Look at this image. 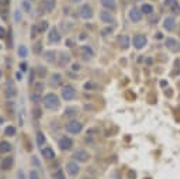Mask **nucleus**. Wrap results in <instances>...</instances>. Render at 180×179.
Returning a JSON list of instances; mask_svg holds the SVG:
<instances>
[{
  "label": "nucleus",
  "instance_id": "obj_4",
  "mask_svg": "<svg viewBox=\"0 0 180 179\" xmlns=\"http://www.w3.org/2000/svg\"><path fill=\"white\" fill-rule=\"evenodd\" d=\"M132 44L136 49H142V48L148 44V40L143 34H136V35H134V38H132Z\"/></svg>",
  "mask_w": 180,
  "mask_h": 179
},
{
  "label": "nucleus",
  "instance_id": "obj_47",
  "mask_svg": "<svg viewBox=\"0 0 180 179\" xmlns=\"http://www.w3.org/2000/svg\"><path fill=\"white\" fill-rule=\"evenodd\" d=\"M82 179H92V178H82Z\"/></svg>",
  "mask_w": 180,
  "mask_h": 179
},
{
  "label": "nucleus",
  "instance_id": "obj_25",
  "mask_svg": "<svg viewBox=\"0 0 180 179\" xmlns=\"http://www.w3.org/2000/svg\"><path fill=\"white\" fill-rule=\"evenodd\" d=\"M65 117H75L77 114V109L76 107H68V109H65Z\"/></svg>",
  "mask_w": 180,
  "mask_h": 179
},
{
  "label": "nucleus",
  "instance_id": "obj_33",
  "mask_svg": "<svg viewBox=\"0 0 180 179\" xmlns=\"http://www.w3.org/2000/svg\"><path fill=\"white\" fill-rule=\"evenodd\" d=\"M30 179H40V175H38V172L35 169H31L30 172Z\"/></svg>",
  "mask_w": 180,
  "mask_h": 179
},
{
  "label": "nucleus",
  "instance_id": "obj_1",
  "mask_svg": "<svg viewBox=\"0 0 180 179\" xmlns=\"http://www.w3.org/2000/svg\"><path fill=\"white\" fill-rule=\"evenodd\" d=\"M42 102H44V106L49 110H56L59 107V104H61L59 97L55 93H47L44 96V99H42Z\"/></svg>",
  "mask_w": 180,
  "mask_h": 179
},
{
  "label": "nucleus",
  "instance_id": "obj_37",
  "mask_svg": "<svg viewBox=\"0 0 180 179\" xmlns=\"http://www.w3.org/2000/svg\"><path fill=\"white\" fill-rule=\"evenodd\" d=\"M7 95H10V96H14V95H16V89H14V86H10V88H9Z\"/></svg>",
  "mask_w": 180,
  "mask_h": 179
},
{
  "label": "nucleus",
  "instance_id": "obj_3",
  "mask_svg": "<svg viewBox=\"0 0 180 179\" xmlns=\"http://www.w3.org/2000/svg\"><path fill=\"white\" fill-rule=\"evenodd\" d=\"M82 128H83V126H82L80 121H77V120H70L69 123H66V131H69L70 134L80 133Z\"/></svg>",
  "mask_w": 180,
  "mask_h": 179
},
{
  "label": "nucleus",
  "instance_id": "obj_7",
  "mask_svg": "<svg viewBox=\"0 0 180 179\" xmlns=\"http://www.w3.org/2000/svg\"><path fill=\"white\" fill-rule=\"evenodd\" d=\"M79 16L85 20H89V18L93 17V9L89 6V4H83L80 9H79Z\"/></svg>",
  "mask_w": 180,
  "mask_h": 179
},
{
  "label": "nucleus",
  "instance_id": "obj_14",
  "mask_svg": "<svg viewBox=\"0 0 180 179\" xmlns=\"http://www.w3.org/2000/svg\"><path fill=\"white\" fill-rule=\"evenodd\" d=\"M175 27H176V20H175L173 17H166L165 20H163V28L165 30H168V31H173Z\"/></svg>",
  "mask_w": 180,
  "mask_h": 179
},
{
  "label": "nucleus",
  "instance_id": "obj_40",
  "mask_svg": "<svg viewBox=\"0 0 180 179\" xmlns=\"http://www.w3.org/2000/svg\"><path fill=\"white\" fill-rule=\"evenodd\" d=\"M33 113H34V116H35V117H40L41 116V110L40 109H35Z\"/></svg>",
  "mask_w": 180,
  "mask_h": 179
},
{
  "label": "nucleus",
  "instance_id": "obj_13",
  "mask_svg": "<svg viewBox=\"0 0 180 179\" xmlns=\"http://www.w3.org/2000/svg\"><path fill=\"white\" fill-rule=\"evenodd\" d=\"M100 20L103 23H106V24H113V23H115V18L111 16V13H108V11H106V10L100 11Z\"/></svg>",
  "mask_w": 180,
  "mask_h": 179
},
{
  "label": "nucleus",
  "instance_id": "obj_27",
  "mask_svg": "<svg viewBox=\"0 0 180 179\" xmlns=\"http://www.w3.org/2000/svg\"><path fill=\"white\" fill-rule=\"evenodd\" d=\"M19 57L20 58H27V55H28V49H27L26 45H20L19 47Z\"/></svg>",
  "mask_w": 180,
  "mask_h": 179
},
{
  "label": "nucleus",
  "instance_id": "obj_38",
  "mask_svg": "<svg viewBox=\"0 0 180 179\" xmlns=\"http://www.w3.org/2000/svg\"><path fill=\"white\" fill-rule=\"evenodd\" d=\"M6 37V30L3 27H0V38H4Z\"/></svg>",
  "mask_w": 180,
  "mask_h": 179
},
{
  "label": "nucleus",
  "instance_id": "obj_6",
  "mask_svg": "<svg viewBox=\"0 0 180 179\" xmlns=\"http://www.w3.org/2000/svg\"><path fill=\"white\" fill-rule=\"evenodd\" d=\"M166 48L172 52H179L180 51V42L176 40V38L168 37V38H166Z\"/></svg>",
  "mask_w": 180,
  "mask_h": 179
},
{
  "label": "nucleus",
  "instance_id": "obj_39",
  "mask_svg": "<svg viewBox=\"0 0 180 179\" xmlns=\"http://www.w3.org/2000/svg\"><path fill=\"white\" fill-rule=\"evenodd\" d=\"M14 17H16V21H20V20H21V17H20V11H19V10H16Z\"/></svg>",
  "mask_w": 180,
  "mask_h": 179
},
{
  "label": "nucleus",
  "instance_id": "obj_2",
  "mask_svg": "<svg viewBox=\"0 0 180 179\" xmlns=\"http://www.w3.org/2000/svg\"><path fill=\"white\" fill-rule=\"evenodd\" d=\"M62 97L65 100H73L76 97V89L72 85H66L62 88Z\"/></svg>",
  "mask_w": 180,
  "mask_h": 179
},
{
  "label": "nucleus",
  "instance_id": "obj_9",
  "mask_svg": "<svg viewBox=\"0 0 180 179\" xmlns=\"http://www.w3.org/2000/svg\"><path fill=\"white\" fill-rule=\"evenodd\" d=\"M55 6H56L55 0H44V2L40 4V10L45 11V13H49V11H52L55 9Z\"/></svg>",
  "mask_w": 180,
  "mask_h": 179
},
{
  "label": "nucleus",
  "instance_id": "obj_28",
  "mask_svg": "<svg viewBox=\"0 0 180 179\" xmlns=\"http://www.w3.org/2000/svg\"><path fill=\"white\" fill-rule=\"evenodd\" d=\"M35 138H37V144L40 147H42L45 144V137H44V134H42V133H37Z\"/></svg>",
  "mask_w": 180,
  "mask_h": 179
},
{
  "label": "nucleus",
  "instance_id": "obj_31",
  "mask_svg": "<svg viewBox=\"0 0 180 179\" xmlns=\"http://www.w3.org/2000/svg\"><path fill=\"white\" fill-rule=\"evenodd\" d=\"M31 100H33L34 103H40V102H42V99H41V95L38 93V92H35V93H31Z\"/></svg>",
  "mask_w": 180,
  "mask_h": 179
},
{
  "label": "nucleus",
  "instance_id": "obj_48",
  "mask_svg": "<svg viewBox=\"0 0 180 179\" xmlns=\"http://www.w3.org/2000/svg\"><path fill=\"white\" fill-rule=\"evenodd\" d=\"M179 34H180V26H179Z\"/></svg>",
  "mask_w": 180,
  "mask_h": 179
},
{
  "label": "nucleus",
  "instance_id": "obj_36",
  "mask_svg": "<svg viewBox=\"0 0 180 179\" xmlns=\"http://www.w3.org/2000/svg\"><path fill=\"white\" fill-rule=\"evenodd\" d=\"M37 69H38V75H40V76H44L45 72H47L45 69H42V66H37Z\"/></svg>",
  "mask_w": 180,
  "mask_h": 179
},
{
  "label": "nucleus",
  "instance_id": "obj_34",
  "mask_svg": "<svg viewBox=\"0 0 180 179\" xmlns=\"http://www.w3.org/2000/svg\"><path fill=\"white\" fill-rule=\"evenodd\" d=\"M23 7H24V10H26V11H31V7H30V3L27 2V0H24V2H23Z\"/></svg>",
  "mask_w": 180,
  "mask_h": 179
},
{
  "label": "nucleus",
  "instance_id": "obj_5",
  "mask_svg": "<svg viewBox=\"0 0 180 179\" xmlns=\"http://www.w3.org/2000/svg\"><path fill=\"white\" fill-rule=\"evenodd\" d=\"M72 158L77 162H87L89 158H90V154H89L87 151H85V150H77V151H75L73 152Z\"/></svg>",
  "mask_w": 180,
  "mask_h": 179
},
{
  "label": "nucleus",
  "instance_id": "obj_35",
  "mask_svg": "<svg viewBox=\"0 0 180 179\" xmlns=\"http://www.w3.org/2000/svg\"><path fill=\"white\" fill-rule=\"evenodd\" d=\"M34 52H35V54H40L41 52V42H37V44H35V47H34Z\"/></svg>",
  "mask_w": 180,
  "mask_h": 179
},
{
  "label": "nucleus",
  "instance_id": "obj_10",
  "mask_svg": "<svg viewBox=\"0 0 180 179\" xmlns=\"http://www.w3.org/2000/svg\"><path fill=\"white\" fill-rule=\"evenodd\" d=\"M48 40H49V42H52V44H58L59 41H61V34H59V31H58L56 27H52V28L49 30Z\"/></svg>",
  "mask_w": 180,
  "mask_h": 179
},
{
  "label": "nucleus",
  "instance_id": "obj_32",
  "mask_svg": "<svg viewBox=\"0 0 180 179\" xmlns=\"http://www.w3.org/2000/svg\"><path fill=\"white\" fill-rule=\"evenodd\" d=\"M4 133H6V135H10V137H13V135H16V128L13 127V126H9V127H6Z\"/></svg>",
  "mask_w": 180,
  "mask_h": 179
},
{
  "label": "nucleus",
  "instance_id": "obj_23",
  "mask_svg": "<svg viewBox=\"0 0 180 179\" xmlns=\"http://www.w3.org/2000/svg\"><path fill=\"white\" fill-rule=\"evenodd\" d=\"M69 62H70L69 55H68V54H62V55H61V59H59L58 65H59V66H62V68H63V66H66Z\"/></svg>",
  "mask_w": 180,
  "mask_h": 179
},
{
  "label": "nucleus",
  "instance_id": "obj_42",
  "mask_svg": "<svg viewBox=\"0 0 180 179\" xmlns=\"http://www.w3.org/2000/svg\"><path fill=\"white\" fill-rule=\"evenodd\" d=\"M111 31H113V28H106V30H103V34L107 35V33H111Z\"/></svg>",
  "mask_w": 180,
  "mask_h": 179
},
{
  "label": "nucleus",
  "instance_id": "obj_18",
  "mask_svg": "<svg viewBox=\"0 0 180 179\" xmlns=\"http://www.w3.org/2000/svg\"><path fill=\"white\" fill-rule=\"evenodd\" d=\"M61 85H62V75H61V73H54L51 76V86L58 88Z\"/></svg>",
  "mask_w": 180,
  "mask_h": 179
},
{
  "label": "nucleus",
  "instance_id": "obj_11",
  "mask_svg": "<svg viewBox=\"0 0 180 179\" xmlns=\"http://www.w3.org/2000/svg\"><path fill=\"white\" fill-rule=\"evenodd\" d=\"M58 145L62 151H68V150H70V148L73 147V141H72L69 137H62V138L59 140Z\"/></svg>",
  "mask_w": 180,
  "mask_h": 179
},
{
  "label": "nucleus",
  "instance_id": "obj_19",
  "mask_svg": "<svg viewBox=\"0 0 180 179\" xmlns=\"http://www.w3.org/2000/svg\"><path fill=\"white\" fill-rule=\"evenodd\" d=\"M11 166H13V158L11 157H6L3 161L0 162V168L3 169V171H7V169H10Z\"/></svg>",
  "mask_w": 180,
  "mask_h": 179
},
{
  "label": "nucleus",
  "instance_id": "obj_8",
  "mask_svg": "<svg viewBox=\"0 0 180 179\" xmlns=\"http://www.w3.org/2000/svg\"><path fill=\"white\" fill-rule=\"evenodd\" d=\"M128 18L132 23H139L141 20H142V11L138 10L136 7H132L128 11Z\"/></svg>",
  "mask_w": 180,
  "mask_h": 179
},
{
  "label": "nucleus",
  "instance_id": "obj_41",
  "mask_svg": "<svg viewBox=\"0 0 180 179\" xmlns=\"http://www.w3.org/2000/svg\"><path fill=\"white\" fill-rule=\"evenodd\" d=\"M72 69H73V71H79V69H80V65H79V64H73V68H72Z\"/></svg>",
  "mask_w": 180,
  "mask_h": 179
},
{
  "label": "nucleus",
  "instance_id": "obj_22",
  "mask_svg": "<svg viewBox=\"0 0 180 179\" xmlns=\"http://www.w3.org/2000/svg\"><path fill=\"white\" fill-rule=\"evenodd\" d=\"M129 37L128 35H121L120 38H118V44H120V47L124 48V49H127V48L129 47Z\"/></svg>",
  "mask_w": 180,
  "mask_h": 179
},
{
  "label": "nucleus",
  "instance_id": "obj_29",
  "mask_svg": "<svg viewBox=\"0 0 180 179\" xmlns=\"http://www.w3.org/2000/svg\"><path fill=\"white\" fill-rule=\"evenodd\" d=\"M47 28H48V21H41L40 24L37 26L38 33H44V31H45Z\"/></svg>",
  "mask_w": 180,
  "mask_h": 179
},
{
  "label": "nucleus",
  "instance_id": "obj_12",
  "mask_svg": "<svg viewBox=\"0 0 180 179\" xmlns=\"http://www.w3.org/2000/svg\"><path fill=\"white\" fill-rule=\"evenodd\" d=\"M79 171H80V168H79V165H77L76 161H70L66 164V172L70 176H76L79 174Z\"/></svg>",
  "mask_w": 180,
  "mask_h": 179
},
{
  "label": "nucleus",
  "instance_id": "obj_45",
  "mask_svg": "<svg viewBox=\"0 0 180 179\" xmlns=\"http://www.w3.org/2000/svg\"><path fill=\"white\" fill-rule=\"evenodd\" d=\"M156 38H158V40H161V38H162V34L158 33V34H156Z\"/></svg>",
  "mask_w": 180,
  "mask_h": 179
},
{
  "label": "nucleus",
  "instance_id": "obj_46",
  "mask_svg": "<svg viewBox=\"0 0 180 179\" xmlns=\"http://www.w3.org/2000/svg\"><path fill=\"white\" fill-rule=\"evenodd\" d=\"M72 3H76V2H80V0H70Z\"/></svg>",
  "mask_w": 180,
  "mask_h": 179
},
{
  "label": "nucleus",
  "instance_id": "obj_15",
  "mask_svg": "<svg viewBox=\"0 0 180 179\" xmlns=\"http://www.w3.org/2000/svg\"><path fill=\"white\" fill-rule=\"evenodd\" d=\"M80 54L85 59H90L93 55H94V52H93L92 47H89V45H82L80 47Z\"/></svg>",
  "mask_w": 180,
  "mask_h": 179
},
{
  "label": "nucleus",
  "instance_id": "obj_26",
  "mask_svg": "<svg viewBox=\"0 0 180 179\" xmlns=\"http://www.w3.org/2000/svg\"><path fill=\"white\" fill-rule=\"evenodd\" d=\"M11 150V144L9 141H2L0 143V151L2 152H9Z\"/></svg>",
  "mask_w": 180,
  "mask_h": 179
},
{
  "label": "nucleus",
  "instance_id": "obj_30",
  "mask_svg": "<svg viewBox=\"0 0 180 179\" xmlns=\"http://www.w3.org/2000/svg\"><path fill=\"white\" fill-rule=\"evenodd\" d=\"M54 179H66L65 178V174H63V169H58L56 172H54Z\"/></svg>",
  "mask_w": 180,
  "mask_h": 179
},
{
  "label": "nucleus",
  "instance_id": "obj_21",
  "mask_svg": "<svg viewBox=\"0 0 180 179\" xmlns=\"http://www.w3.org/2000/svg\"><path fill=\"white\" fill-rule=\"evenodd\" d=\"M100 3L103 4L106 9H110V10H115L117 9V2L115 0H100Z\"/></svg>",
  "mask_w": 180,
  "mask_h": 179
},
{
  "label": "nucleus",
  "instance_id": "obj_44",
  "mask_svg": "<svg viewBox=\"0 0 180 179\" xmlns=\"http://www.w3.org/2000/svg\"><path fill=\"white\" fill-rule=\"evenodd\" d=\"M66 44H68V47H73V41H72V40H68V41H66Z\"/></svg>",
  "mask_w": 180,
  "mask_h": 179
},
{
  "label": "nucleus",
  "instance_id": "obj_20",
  "mask_svg": "<svg viewBox=\"0 0 180 179\" xmlns=\"http://www.w3.org/2000/svg\"><path fill=\"white\" fill-rule=\"evenodd\" d=\"M44 59L49 64H54L56 61V52L55 51H45L44 52Z\"/></svg>",
  "mask_w": 180,
  "mask_h": 179
},
{
  "label": "nucleus",
  "instance_id": "obj_24",
  "mask_svg": "<svg viewBox=\"0 0 180 179\" xmlns=\"http://www.w3.org/2000/svg\"><path fill=\"white\" fill-rule=\"evenodd\" d=\"M141 11H142V14H152L154 13V7L149 3H143L142 7H141Z\"/></svg>",
  "mask_w": 180,
  "mask_h": 179
},
{
  "label": "nucleus",
  "instance_id": "obj_16",
  "mask_svg": "<svg viewBox=\"0 0 180 179\" xmlns=\"http://www.w3.org/2000/svg\"><path fill=\"white\" fill-rule=\"evenodd\" d=\"M165 4L175 13V14L180 13V6H179V3H177V0H165Z\"/></svg>",
  "mask_w": 180,
  "mask_h": 179
},
{
  "label": "nucleus",
  "instance_id": "obj_43",
  "mask_svg": "<svg viewBox=\"0 0 180 179\" xmlns=\"http://www.w3.org/2000/svg\"><path fill=\"white\" fill-rule=\"evenodd\" d=\"M20 68H21V71L24 72V71L27 69V65H26V64H20Z\"/></svg>",
  "mask_w": 180,
  "mask_h": 179
},
{
  "label": "nucleus",
  "instance_id": "obj_17",
  "mask_svg": "<svg viewBox=\"0 0 180 179\" xmlns=\"http://www.w3.org/2000/svg\"><path fill=\"white\" fill-rule=\"evenodd\" d=\"M41 154H42V157H44L45 159H54V158H55V152H54V150H52L51 147L42 148V150H41Z\"/></svg>",
  "mask_w": 180,
  "mask_h": 179
}]
</instances>
